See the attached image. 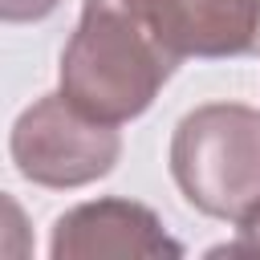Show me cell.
I'll list each match as a JSON object with an SVG mask.
<instances>
[{"label": "cell", "mask_w": 260, "mask_h": 260, "mask_svg": "<svg viewBox=\"0 0 260 260\" xmlns=\"http://www.w3.org/2000/svg\"><path fill=\"white\" fill-rule=\"evenodd\" d=\"M138 0H81V20L61 49V93L89 118L122 126L146 114L175 73Z\"/></svg>", "instance_id": "cell-1"}, {"label": "cell", "mask_w": 260, "mask_h": 260, "mask_svg": "<svg viewBox=\"0 0 260 260\" xmlns=\"http://www.w3.org/2000/svg\"><path fill=\"white\" fill-rule=\"evenodd\" d=\"M171 179L183 199L211 219H244L260 203V110L207 102L179 118L171 134Z\"/></svg>", "instance_id": "cell-2"}, {"label": "cell", "mask_w": 260, "mask_h": 260, "mask_svg": "<svg viewBox=\"0 0 260 260\" xmlns=\"http://www.w3.org/2000/svg\"><path fill=\"white\" fill-rule=\"evenodd\" d=\"M8 154L28 183L73 191L114 171V162L122 158V134L118 126L81 114L57 89L20 110L8 134Z\"/></svg>", "instance_id": "cell-3"}, {"label": "cell", "mask_w": 260, "mask_h": 260, "mask_svg": "<svg viewBox=\"0 0 260 260\" xmlns=\"http://www.w3.org/2000/svg\"><path fill=\"white\" fill-rule=\"evenodd\" d=\"M53 260H102V256H130V260H179L183 244L162 228V219L138 199H89L57 215L49 236Z\"/></svg>", "instance_id": "cell-4"}, {"label": "cell", "mask_w": 260, "mask_h": 260, "mask_svg": "<svg viewBox=\"0 0 260 260\" xmlns=\"http://www.w3.org/2000/svg\"><path fill=\"white\" fill-rule=\"evenodd\" d=\"M175 61L260 53V0H138Z\"/></svg>", "instance_id": "cell-5"}, {"label": "cell", "mask_w": 260, "mask_h": 260, "mask_svg": "<svg viewBox=\"0 0 260 260\" xmlns=\"http://www.w3.org/2000/svg\"><path fill=\"white\" fill-rule=\"evenodd\" d=\"M207 256H260V203L244 219H236V236L215 244Z\"/></svg>", "instance_id": "cell-6"}, {"label": "cell", "mask_w": 260, "mask_h": 260, "mask_svg": "<svg viewBox=\"0 0 260 260\" xmlns=\"http://www.w3.org/2000/svg\"><path fill=\"white\" fill-rule=\"evenodd\" d=\"M61 8V0H0V16L8 24H32Z\"/></svg>", "instance_id": "cell-7"}]
</instances>
